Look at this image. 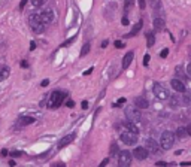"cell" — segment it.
<instances>
[{
    "label": "cell",
    "instance_id": "7402d4cb",
    "mask_svg": "<svg viewBox=\"0 0 191 167\" xmlns=\"http://www.w3.org/2000/svg\"><path fill=\"white\" fill-rule=\"evenodd\" d=\"M187 134H188V131H187V129H184V127H179L178 131H176V136H178L179 139H184Z\"/></svg>",
    "mask_w": 191,
    "mask_h": 167
},
{
    "label": "cell",
    "instance_id": "ba28073f",
    "mask_svg": "<svg viewBox=\"0 0 191 167\" xmlns=\"http://www.w3.org/2000/svg\"><path fill=\"white\" fill-rule=\"evenodd\" d=\"M148 155H149V151L146 148H143V146H138V148H135V151H133V157H135L136 160H139V161L146 160Z\"/></svg>",
    "mask_w": 191,
    "mask_h": 167
},
{
    "label": "cell",
    "instance_id": "e0dca14e",
    "mask_svg": "<svg viewBox=\"0 0 191 167\" xmlns=\"http://www.w3.org/2000/svg\"><path fill=\"white\" fill-rule=\"evenodd\" d=\"M166 28V22L163 18H155L154 19V30L155 32H163Z\"/></svg>",
    "mask_w": 191,
    "mask_h": 167
},
{
    "label": "cell",
    "instance_id": "83f0119b",
    "mask_svg": "<svg viewBox=\"0 0 191 167\" xmlns=\"http://www.w3.org/2000/svg\"><path fill=\"white\" fill-rule=\"evenodd\" d=\"M149 60H151V57H149V54H146V55L143 57V66H145V67L148 66V63H149Z\"/></svg>",
    "mask_w": 191,
    "mask_h": 167
},
{
    "label": "cell",
    "instance_id": "277c9868",
    "mask_svg": "<svg viewBox=\"0 0 191 167\" xmlns=\"http://www.w3.org/2000/svg\"><path fill=\"white\" fill-rule=\"evenodd\" d=\"M125 118H127L128 121L138 122L140 118H142L139 108H138L136 105H135V106H128V108H125Z\"/></svg>",
    "mask_w": 191,
    "mask_h": 167
},
{
    "label": "cell",
    "instance_id": "7dc6e473",
    "mask_svg": "<svg viewBox=\"0 0 191 167\" xmlns=\"http://www.w3.org/2000/svg\"><path fill=\"white\" fill-rule=\"evenodd\" d=\"M187 73H188V75L191 76V63L188 64V66H187Z\"/></svg>",
    "mask_w": 191,
    "mask_h": 167
},
{
    "label": "cell",
    "instance_id": "c3c4849f",
    "mask_svg": "<svg viewBox=\"0 0 191 167\" xmlns=\"http://www.w3.org/2000/svg\"><path fill=\"white\" fill-rule=\"evenodd\" d=\"M106 46H107V40H103L102 42V48H106Z\"/></svg>",
    "mask_w": 191,
    "mask_h": 167
},
{
    "label": "cell",
    "instance_id": "ab89813d",
    "mask_svg": "<svg viewBox=\"0 0 191 167\" xmlns=\"http://www.w3.org/2000/svg\"><path fill=\"white\" fill-rule=\"evenodd\" d=\"M21 67L27 69V67H29V63H27V61H21Z\"/></svg>",
    "mask_w": 191,
    "mask_h": 167
},
{
    "label": "cell",
    "instance_id": "d590c367",
    "mask_svg": "<svg viewBox=\"0 0 191 167\" xmlns=\"http://www.w3.org/2000/svg\"><path fill=\"white\" fill-rule=\"evenodd\" d=\"M121 22H122V25H125V27H127V25H128V18H127V17H124V18L121 19Z\"/></svg>",
    "mask_w": 191,
    "mask_h": 167
},
{
    "label": "cell",
    "instance_id": "9c48e42d",
    "mask_svg": "<svg viewBox=\"0 0 191 167\" xmlns=\"http://www.w3.org/2000/svg\"><path fill=\"white\" fill-rule=\"evenodd\" d=\"M75 137H76V134L75 133H70V134H67V136H64L60 142H58V145H57V148L58 149H63V148H66L67 145H70L73 140H75Z\"/></svg>",
    "mask_w": 191,
    "mask_h": 167
},
{
    "label": "cell",
    "instance_id": "ac0fdd59",
    "mask_svg": "<svg viewBox=\"0 0 191 167\" xmlns=\"http://www.w3.org/2000/svg\"><path fill=\"white\" fill-rule=\"evenodd\" d=\"M154 43H155V36H154V33H152V32H148V33H146V45H148V48L154 46Z\"/></svg>",
    "mask_w": 191,
    "mask_h": 167
},
{
    "label": "cell",
    "instance_id": "836d02e7",
    "mask_svg": "<svg viewBox=\"0 0 191 167\" xmlns=\"http://www.w3.org/2000/svg\"><path fill=\"white\" fill-rule=\"evenodd\" d=\"M66 106H67V108H73V106H75V102H73V100H67Z\"/></svg>",
    "mask_w": 191,
    "mask_h": 167
},
{
    "label": "cell",
    "instance_id": "2e32d148",
    "mask_svg": "<svg viewBox=\"0 0 191 167\" xmlns=\"http://www.w3.org/2000/svg\"><path fill=\"white\" fill-rule=\"evenodd\" d=\"M35 122V118L33 116H21L19 119H18V125L19 127H24V125H30V124H33Z\"/></svg>",
    "mask_w": 191,
    "mask_h": 167
},
{
    "label": "cell",
    "instance_id": "74e56055",
    "mask_svg": "<svg viewBox=\"0 0 191 167\" xmlns=\"http://www.w3.org/2000/svg\"><path fill=\"white\" fill-rule=\"evenodd\" d=\"M0 155H2V157H6V155H9V152H8V149H2V152H0Z\"/></svg>",
    "mask_w": 191,
    "mask_h": 167
},
{
    "label": "cell",
    "instance_id": "4fadbf2b",
    "mask_svg": "<svg viewBox=\"0 0 191 167\" xmlns=\"http://www.w3.org/2000/svg\"><path fill=\"white\" fill-rule=\"evenodd\" d=\"M170 85H172V88H173L175 91H178V93H184L185 91V84L182 81H179V79H172Z\"/></svg>",
    "mask_w": 191,
    "mask_h": 167
},
{
    "label": "cell",
    "instance_id": "4316f807",
    "mask_svg": "<svg viewBox=\"0 0 191 167\" xmlns=\"http://www.w3.org/2000/svg\"><path fill=\"white\" fill-rule=\"evenodd\" d=\"M75 39H76V36H73V37H72V39H69L67 42H64V43L61 45V48H66V46H69L70 43H73V42H75Z\"/></svg>",
    "mask_w": 191,
    "mask_h": 167
},
{
    "label": "cell",
    "instance_id": "5bb4252c",
    "mask_svg": "<svg viewBox=\"0 0 191 167\" xmlns=\"http://www.w3.org/2000/svg\"><path fill=\"white\" fill-rule=\"evenodd\" d=\"M133 57H135V52H133V51H128L125 55L122 57V69H124V70L130 66V63L133 61Z\"/></svg>",
    "mask_w": 191,
    "mask_h": 167
},
{
    "label": "cell",
    "instance_id": "8fae6325",
    "mask_svg": "<svg viewBox=\"0 0 191 167\" xmlns=\"http://www.w3.org/2000/svg\"><path fill=\"white\" fill-rule=\"evenodd\" d=\"M40 17H42L45 24H51L52 21H54V12H52V9L48 8V9H45V11L40 14Z\"/></svg>",
    "mask_w": 191,
    "mask_h": 167
},
{
    "label": "cell",
    "instance_id": "f6af8a7d",
    "mask_svg": "<svg viewBox=\"0 0 191 167\" xmlns=\"http://www.w3.org/2000/svg\"><path fill=\"white\" fill-rule=\"evenodd\" d=\"M35 48H36V43L35 42H30V51H33Z\"/></svg>",
    "mask_w": 191,
    "mask_h": 167
},
{
    "label": "cell",
    "instance_id": "7c38bea8",
    "mask_svg": "<svg viewBox=\"0 0 191 167\" xmlns=\"http://www.w3.org/2000/svg\"><path fill=\"white\" fill-rule=\"evenodd\" d=\"M142 27H143V19H139L135 25H133V28H131V32L130 33H127L125 35V37H135L138 33H139L140 30H142Z\"/></svg>",
    "mask_w": 191,
    "mask_h": 167
},
{
    "label": "cell",
    "instance_id": "1f68e13d",
    "mask_svg": "<svg viewBox=\"0 0 191 167\" xmlns=\"http://www.w3.org/2000/svg\"><path fill=\"white\" fill-rule=\"evenodd\" d=\"M138 2H139L140 9H145V8H146V3H145V0H138Z\"/></svg>",
    "mask_w": 191,
    "mask_h": 167
},
{
    "label": "cell",
    "instance_id": "7a4b0ae2",
    "mask_svg": "<svg viewBox=\"0 0 191 167\" xmlns=\"http://www.w3.org/2000/svg\"><path fill=\"white\" fill-rule=\"evenodd\" d=\"M64 99H66V94L63 93V91H52V93L49 94L48 108H49V109H58V108L63 105Z\"/></svg>",
    "mask_w": 191,
    "mask_h": 167
},
{
    "label": "cell",
    "instance_id": "44dd1931",
    "mask_svg": "<svg viewBox=\"0 0 191 167\" xmlns=\"http://www.w3.org/2000/svg\"><path fill=\"white\" fill-rule=\"evenodd\" d=\"M90 49H91V43L87 42V43H84V46H82V49H81V57H85L90 52Z\"/></svg>",
    "mask_w": 191,
    "mask_h": 167
},
{
    "label": "cell",
    "instance_id": "8d00e7d4",
    "mask_svg": "<svg viewBox=\"0 0 191 167\" xmlns=\"http://www.w3.org/2000/svg\"><path fill=\"white\" fill-rule=\"evenodd\" d=\"M19 155H22L21 151H14V152H12V157H19Z\"/></svg>",
    "mask_w": 191,
    "mask_h": 167
},
{
    "label": "cell",
    "instance_id": "e575fe53",
    "mask_svg": "<svg viewBox=\"0 0 191 167\" xmlns=\"http://www.w3.org/2000/svg\"><path fill=\"white\" fill-rule=\"evenodd\" d=\"M155 164H157V166H169L170 163H166V161H157Z\"/></svg>",
    "mask_w": 191,
    "mask_h": 167
},
{
    "label": "cell",
    "instance_id": "ee69618b",
    "mask_svg": "<svg viewBox=\"0 0 191 167\" xmlns=\"http://www.w3.org/2000/svg\"><path fill=\"white\" fill-rule=\"evenodd\" d=\"M91 72H93V67H90V69H87V70L84 72V75L87 76V75H90V73H91Z\"/></svg>",
    "mask_w": 191,
    "mask_h": 167
},
{
    "label": "cell",
    "instance_id": "ffe728a7",
    "mask_svg": "<svg viewBox=\"0 0 191 167\" xmlns=\"http://www.w3.org/2000/svg\"><path fill=\"white\" fill-rule=\"evenodd\" d=\"M9 75H11V69H9V67H2V69H0V82L5 81Z\"/></svg>",
    "mask_w": 191,
    "mask_h": 167
},
{
    "label": "cell",
    "instance_id": "3957f363",
    "mask_svg": "<svg viewBox=\"0 0 191 167\" xmlns=\"http://www.w3.org/2000/svg\"><path fill=\"white\" fill-rule=\"evenodd\" d=\"M175 143V134L172 131H164L163 134H161V137H160V146L163 149H172Z\"/></svg>",
    "mask_w": 191,
    "mask_h": 167
},
{
    "label": "cell",
    "instance_id": "f1b7e54d",
    "mask_svg": "<svg viewBox=\"0 0 191 167\" xmlns=\"http://www.w3.org/2000/svg\"><path fill=\"white\" fill-rule=\"evenodd\" d=\"M167 55H169V49H167V48H166V49H163V51L160 52V57H161V58H166Z\"/></svg>",
    "mask_w": 191,
    "mask_h": 167
},
{
    "label": "cell",
    "instance_id": "b9f144b4",
    "mask_svg": "<svg viewBox=\"0 0 191 167\" xmlns=\"http://www.w3.org/2000/svg\"><path fill=\"white\" fill-rule=\"evenodd\" d=\"M149 3H151V6H154V8H155L157 3H158V0H149Z\"/></svg>",
    "mask_w": 191,
    "mask_h": 167
},
{
    "label": "cell",
    "instance_id": "4dcf8cb0",
    "mask_svg": "<svg viewBox=\"0 0 191 167\" xmlns=\"http://www.w3.org/2000/svg\"><path fill=\"white\" fill-rule=\"evenodd\" d=\"M27 2H29V0H21V2H19V11H22V9L26 8V5H27Z\"/></svg>",
    "mask_w": 191,
    "mask_h": 167
},
{
    "label": "cell",
    "instance_id": "d4e9b609",
    "mask_svg": "<svg viewBox=\"0 0 191 167\" xmlns=\"http://www.w3.org/2000/svg\"><path fill=\"white\" fill-rule=\"evenodd\" d=\"M117 152H118V145H117V143L114 142V143L111 145V154H112V155H115Z\"/></svg>",
    "mask_w": 191,
    "mask_h": 167
},
{
    "label": "cell",
    "instance_id": "30bf717a",
    "mask_svg": "<svg viewBox=\"0 0 191 167\" xmlns=\"http://www.w3.org/2000/svg\"><path fill=\"white\" fill-rule=\"evenodd\" d=\"M145 148L149 151V154H157V152L160 151V143H157L154 139H146Z\"/></svg>",
    "mask_w": 191,
    "mask_h": 167
},
{
    "label": "cell",
    "instance_id": "f546056e",
    "mask_svg": "<svg viewBox=\"0 0 191 167\" xmlns=\"http://www.w3.org/2000/svg\"><path fill=\"white\" fill-rule=\"evenodd\" d=\"M122 103H125V99H124V97H122V99H120V100H118L115 105H112V106H114V108H118V106H120V105H122Z\"/></svg>",
    "mask_w": 191,
    "mask_h": 167
},
{
    "label": "cell",
    "instance_id": "52a82bcc",
    "mask_svg": "<svg viewBox=\"0 0 191 167\" xmlns=\"http://www.w3.org/2000/svg\"><path fill=\"white\" fill-rule=\"evenodd\" d=\"M131 152H128V151H122L120 152V155H118V164L121 167H128L131 164Z\"/></svg>",
    "mask_w": 191,
    "mask_h": 167
},
{
    "label": "cell",
    "instance_id": "5b68a950",
    "mask_svg": "<svg viewBox=\"0 0 191 167\" xmlns=\"http://www.w3.org/2000/svg\"><path fill=\"white\" fill-rule=\"evenodd\" d=\"M138 136H139V134H135V133L127 130V131H124V133H121L120 139H121V142H124L125 145H136Z\"/></svg>",
    "mask_w": 191,
    "mask_h": 167
},
{
    "label": "cell",
    "instance_id": "484cf974",
    "mask_svg": "<svg viewBox=\"0 0 191 167\" xmlns=\"http://www.w3.org/2000/svg\"><path fill=\"white\" fill-rule=\"evenodd\" d=\"M114 45H115V48H118V49H121V48H125V45L122 43L121 40H115V42H114Z\"/></svg>",
    "mask_w": 191,
    "mask_h": 167
},
{
    "label": "cell",
    "instance_id": "60d3db41",
    "mask_svg": "<svg viewBox=\"0 0 191 167\" xmlns=\"http://www.w3.org/2000/svg\"><path fill=\"white\" fill-rule=\"evenodd\" d=\"M82 109H88V102H87V100H84V102H82Z\"/></svg>",
    "mask_w": 191,
    "mask_h": 167
},
{
    "label": "cell",
    "instance_id": "7bdbcfd3",
    "mask_svg": "<svg viewBox=\"0 0 191 167\" xmlns=\"http://www.w3.org/2000/svg\"><path fill=\"white\" fill-rule=\"evenodd\" d=\"M107 163H109V160H107V158H106V160H103V161H102V163H100V167L106 166V164H107Z\"/></svg>",
    "mask_w": 191,
    "mask_h": 167
},
{
    "label": "cell",
    "instance_id": "d6986e66",
    "mask_svg": "<svg viewBox=\"0 0 191 167\" xmlns=\"http://www.w3.org/2000/svg\"><path fill=\"white\" fill-rule=\"evenodd\" d=\"M125 129L128 131H131V133H135V134H139V129H138V125L133 124V121H128V122L125 124Z\"/></svg>",
    "mask_w": 191,
    "mask_h": 167
},
{
    "label": "cell",
    "instance_id": "603a6c76",
    "mask_svg": "<svg viewBox=\"0 0 191 167\" xmlns=\"http://www.w3.org/2000/svg\"><path fill=\"white\" fill-rule=\"evenodd\" d=\"M133 6H135V0H125V2H124V11H125V12H128Z\"/></svg>",
    "mask_w": 191,
    "mask_h": 167
},
{
    "label": "cell",
    "instance_id": "d6a6232c",
    "mask_svg": "<svg viewBox=\"0 0 191 167\" xmlns=\"http://www.w3.org/2000/svg\"><path fill=\"white\" fill-rule=\"evenodd\" d=\"M40 85H42V87H48V85H49V79H43V81L40 82Z\"/></svg>",
    "mask_w": 191,
    "mask_h": 167
},
{
    "label": "cell",
    "instance_id": "681fc988",
    "mask_svg": "<svg viewBox=\"0 0 191 167\" xmlns=\"http://www.w3.org/2000/svg\"><path fill=\"white\" fill-rule=\"evenodd\" d=\"M187 131H188V134L191 136V124H188V127H187Z\"/></svg>",
    "mask_w": 191,
    "mask_h": 167
},
{
    "label": "cell",
    "instance_id": "9a60e30c",
    "mask_svg": "<svg viewBox=\"0 0 191 167\" xmlns=\"http://www.w3.org/2000/svg\"><path fill=\"white\" fill-rule=\"evenodd\" d=\"M135 105H136L139 109H146V108L149 106L148 100H146L143 95H139V97H136V99H135Z\"/></svg>",
    "mask_w": 191,
    "mask_h": 167
},
{
    "label": "cell",
    "instance_id": "8992f818",
    "mask_svg": "<svg viewBox=\"0 0 191 167\" xmlns=\"http://www.w3.org/2000/svg\"><path fill=\"white\" fill-rule=\"evenodd\" d=\"M152 93H154V95H155L158 100H167V99H169V91H167L161 84H155V85H154Z\"/></svg>",
    "mask_w": 191,
    "mask_h": 167
},
{
    "label": "cell",
    "instance_id": "6da1fadb",
    "mask_svg": "<svg viewBox=\"0 0 191 167\" xmlns=\"http://www.w3.org/2000/svg\"><path fill=\"white\" fill-rule=\"evenodd\" d=\"M29 25L35 33H43L45 32V22L40 17V14H32L29 17Z\"/></svg>",
    "mask_w": 191,
    "mask_h": 167
},
{
    "label": "cell",
    "instance_id": "cb8c5ba5",
    "mask_svg": "<svg viewBox=\"0 0 191 167\" xmlns=\"http://www.w3.org/2000/svg\"><path fill=\"white\" fill-rule=\"evenodd\" d=\"M46 3V0H32V5L35 6V8H40V6H43Z\"/></svg>",
    "mask_w": 191,
    "mask_h": 167
},
{
    "label": "cell",
    "instance_id": "bcb514c9",
    "mask_svg": "<svg viewBox=\"0 0 191 167\" xmlns=\"http://www.w3.org/2000/svg\"><path fill=\"white\" fill-rule=\"evenodd\" d=\"M181 166H191V161H182Z\"/></svg>",
    "mask_w": 191,
    "mask_h": 167
},
{
    "label": "cell",
    "instance_id": "f35d334b",
    "mask_svg": "<svg viewBox=\"0 0 191 167\" xmlns=\"http://www.w3.org/2000/svg\"><path fill=\"white\" fill-rule=\"evenodd\" d=\"M170 105H172L173 108H176V106H178V100H176V99H172V100H170Z\"/></svg>",
    "mask_w": 191,
    "mask_h": 167
}]
</instances>
